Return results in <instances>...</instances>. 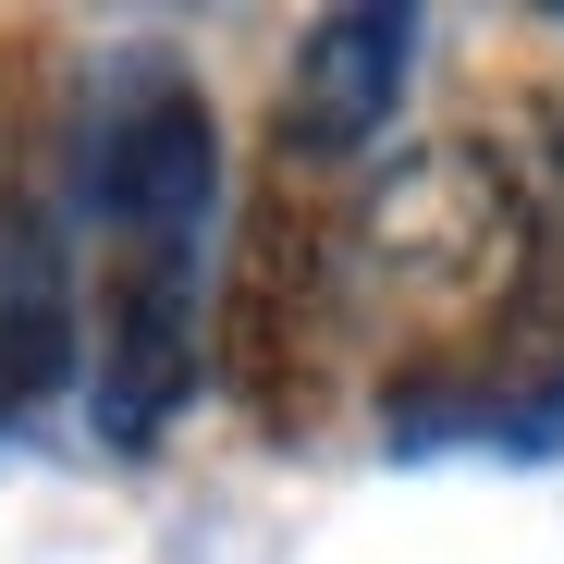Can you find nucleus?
Masks as SVG:
<instances>
[{"label":"nucleus","instance_id":"1","mask_svg":"<svg viewBox=\"0 0 564 564\" xmlns=\"http://www.w3.org/2000/svg\"><path fill=\"white\" fill-rule=\"evenodd\" d=\"M552 221H564V123L540 99L430 123L381 184H368L356 270H368V295L405 319V381H381L393 417L454 393L466 368H491L528 332Z\"/></svg>","mask_w":564,"mask_h":564},{"label":"nucleus","instance_id":"2","mask_svg":"<svg viewBox=\"0 0 564 564\" xmlns=\"http://www.w3.org/2000/svg\"><path fill=\"white\" fill-rule=\"evenodd\" d=\"M356 172L270 135L234 184V234H221V393L258 442H307L344 393V307H356Z\"/></svg>","mask_w":564,"mask_h":564},{"label":"nucleus","instance_id":"3","mask_svg":"<svg viewBox=\"0 0 564 564\" xmlns=\"http://www.w3.org/2000/svg\"><path fill=\"white\" fill-rule=\"evenodd\" d=\"M86 74L13 25L0 37V430L86 368V197H74Z\"/></svg>","mask_w":564,"mask_h":564},{"label":"nucleus","instance_id":"4","mask_svg":"<svg viewBox=\"0 0 564 564\" xmlns=\"http://www.w3.org/2000/svg\"><path fill=\"white\" fill-rule=\"evenodd\" d=\"M221 111L197 62L172 50H111L86 74V135H74V197H86V246H197L221 221Z\"/></svg>","mask_w":564,"mask_h":564},{"label":"nucleus","instance_id":"5","mask_svg":"<svg viewBox=\"0 0 564 564\" xmlns=\"http://www.w3.org/2000/svg\"><path fill=\"white\" fill-rule=\"evenodd\" d=\"M405 74H417V13L405 0H344V13H307L295 62H282L270 86V135H295L319 160H368L393 135V99H405Z\"/></svg>","mask_w":564,"mask_h":564}]
</instances>
